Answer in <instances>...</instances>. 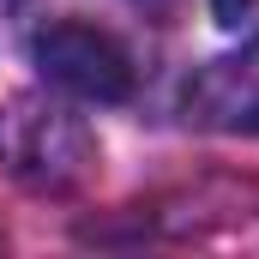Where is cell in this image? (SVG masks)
I'll return each mask as SVG.
<instances>
[{
  "label": "cell",
  "instance_id": "obj_1",
  "mask_svg": "<svg viewBox=\"0 0 259 259\" xmlns=\"http://www.w3.org/2000/svg\"><path fill=\"white\" fill-rule=\"evenodd\" d=\"M36 66H42V78L66 84V91L84 97V103H127L133 97V61H127V49H121L109 30L78 24V18L49 24V30L36 36Z\"/></svg>",
  "mask_w": 259,
  "mask_h": 259
},
{
  "label": "cell",
  "instance_id": "obj_3",
  "mask_svg": "<svg viewBox=\"0 0 259 259\" xmlns=\"http://www.w3.org/2000/svg\"><path fill=\"white\" fill-rule=\"evenodd\" d=\"M181 109L205 133H259V42L199 66Z\"/></svg>",
  "mask_w": 259,
  "mask_h": 259
},
{
  "label": "cell",
  "instance_id": "obj_2",
  "mask_svg": "<svg viewBox=\"0 0 259 259\" xmlns=\"http://www.w3.org/2000/svg\"><path fill=\"white\" fill-rule=\"evenodd\" d=\"M0 163L12 175L42 181V187H66L84 169V133L72 127L61 109H49L36 97H18L0 115Z\"/></svg>",
  "mask_w": 259,
  "mask_h": 259
}]
</instances>
